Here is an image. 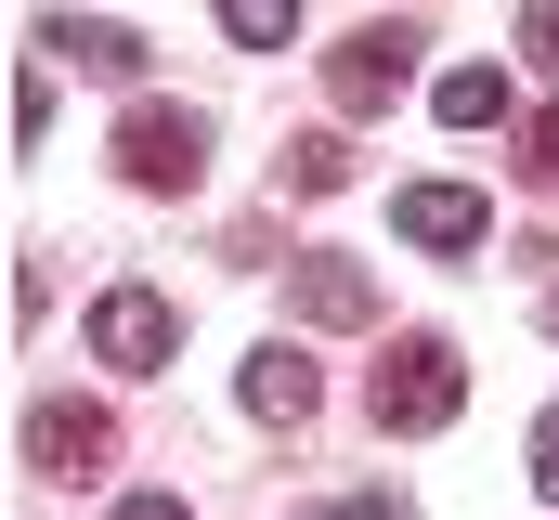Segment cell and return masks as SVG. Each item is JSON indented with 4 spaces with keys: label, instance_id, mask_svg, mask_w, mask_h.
<instances>
[{
    "label": "cell",
    "instance_id": "cell-8",
    "mask_svg": "<svg viewBox=\"0 0 559 520\" xmlns=\"http://www.w3.org/2000/svg\"><path fill=\"white\" fill-rule=\"evenodd\" d=\"M286 299H299V326H378V273L365 260H299Z\"/></svg>",
    "mask_w": 559,
    "mask_h": 520
},
{
    "label": "cell",
    "instance_id": "cell-5",
    "mask_svg": "<svg viewBox=\"0 0 559 520\" xmlns=\"http://www.w3.org/2000/svg\"><path fill=\"white\" fill-rule=\"evenodd\" d=\"M92 352L131 365V378H156V365L182 352V312H169L156 286H105V299H92Z\"/></svg>",
    "mask_w": 559,
    "mask_h": 520
},
{
    "label": "cell",
    "instance_id": "cell-9",
    "mask_svg": "<svg viewBox=\"0 0 559 520\" xmlns=\"http://www.w3.org/2000/svg\"><path fill=\"white\" fill-rule=\"evenodd\" d=\"M312 390H325V378H312V352H286V339H274V352H248V416L299 429V416H312Z\"/></svg>",
    "mask_w": 559,
    "mask_h": 520
},
{
    "label": "cell",
    "instance_id": "cell-15",
    "mask_svg": "<svg viewBox=\"0 0 559 520\" xmlns=\"http://www.w3.org/2000/svg\"><path fill=\"white\" fill-rule=\"evenodd\" d=\"M521 52H534V66L559 79V0H521Z\"/></svg>",
    "mask_w": 559,
    "mask_h": 520
},
{
    "label": "cell",
    "instance_id": "cell-13",
    "mask_svg": "<svg viewBox=\"0 0 559 520\" xmlns=\"http://www.w3.org/2000/svg\"><path fill=\"white\" fill-rule=\"evenodd\" d=\"M521 182H547V196H559V105H547V118H521Z\"/></svg>",
    "mask_w": 559,
    "mask_h": 520
},
{
    "label": "cell",
    "instance_id": "cell-2",
    "mask_svg": "<svg viewBox=\"0 0 559 520\" xmlns=\"http://www.w3.org/2000/svg\"><path fill=\"white\" fill-rule=\"evenodd\" d=\"M118 169H131L143 196H195V169H209V118H195V105H131V118H118Z\"/></svg>",
    "mask_w": 559,
    "mask_h": 520
},
{
    "label": "cell",
    "instance_id": "cell-3",
    "mask_svg": "<svg viewBox=\"0 0 559 520\" xmlns=\"http://www.w3.org/2000/svg\"><path fill=\"white\" fill-rule=\"evenodd\" d=\"M404 79H417V26H352V39L325 52V105H338V118L404 105Z\"/></svg>",
    "mask_w": 559,
    "mask_h": 520
},
{
    "label": "cell",
    "instance_id": "cell-17",
    "mask_svg": "<svg viewBox=\"0 0 559 520\" xmlns=\"http://www.w3.org/2000/svg\"><path fill=\"white\" fill-rule=\"evenodd\" d=\"M299 520H391V495H338V508H299Z\"/></svg>",
    "mask_w": 559,
    "mask_h": 520
},
{
    "label": "cell",
    "instance_id": "cell-6",
    "mask_svg": "<svg viewBox=\"0 0 559 520\" xmlns=\"http://www.w3.org/2000/svg\"><path fill=\"white\" fill-rule=\"evenodd\" d=\"M39 52L79 66V79H143V39L118 26V13H39Z\"/></svg>",
    "mask_w": 559,
    "mask_h": 520
},
{
    "label": "cell",
    "instance_id": "cell-12",
    "mask_svg": "<svg viewBox=\"0 0 559 520\" xmlns=\"http://www.w3.org/2000/svg\"><path fill=\"white\" fill-rule=\"evenodd\" d=\"M222 39H248V52H286V39H299V0H222Z\"/></svg>",
    "mask_w": 559,
    "mask_h": 520
},
{
    "label": "cell",
    "instance_id": "cell-7",
    "mask_svg": "<svg viewBox=\"0 0 559 520\" xmlns=\"http://www.w3.org/2000/svg\"><path fill=\"white\" fill-rule=\"evenodd\" d=\"M391 222H404V248H481V235H495V209H481L468 182H404Z\"/></svg>",
    "mask_w": 559,
    "mask_h": 520
},
{
    "label": "cell",
    "instance_id": "cell-16",
    "mask_svg": "<svg viewBox=\"0 0 559 520\" xmlns=\"http://www.w3.org/2000/svg\"><path fill=\"white\" fill-rule=\"evenodd\" d=\"M534 495H547V508H559V403H547V416H534Z\"/></svg>",
    "mask_w": 559,
    "mask_h": 520
},
{
    "label": "cell",
    "instance_id": "cell-10",
    "mask_svg": "<svg viewBox=\"0 0 559 520\" xmlns=\"http://www.w3.org/2000/svg\"><path fill=\"white\" fill-rule=\"evenodd\" d=\"M429 105H442V130H495L508 118V66H442Z\"/></svg>",
    "mask_w": 559,
    "mask_h": 520
},
{
    "label": "cell",
    "instance_id": "cell-1",
    "mask_svg": "<svg viewBox=\"0 0 559 520\" xmlns=\"http://www.w3.org/2000/svg\"><path fill=\"white\" fill-rule=\"evenodd\" d=\"M455 403H468L455 339H391L378 378H365V416H378V429H455Z\"/></svg>",
    "mask_w": 559,
    "mask_h": 520
},
{
    "label": "cell",
    "instance_id": "cell-14",
    "mask_svg": "<svg viewBox=\"0 0 559 520\" xmlns=\"http://www.w3.org/2000/svg\"><path fill=\"white\" fill-rule=\"evenodd\" d=\"M39 130H52V79L26 66V79H13V143H39Z\"/></svg>",
    "mask_w": 559,
    "mask_h": 520
},
{
    "label": "cell",
    "instance_id": "cell-18",
    "mask_svg": "<svg viewBox=\"0 0 559 520\" xmlns=\"http://www.w3.org/2000/svg\"><path fill=\"white\" fill-rule=\"evenodd\" d=\"M118 520H195V508H182V495H131Z\"/></svg>",
    "mask_w": 559,
    "mask_h": 520
},
{
    "label": "cell",
    "instance_id": "cell-4",
    "mask_svg": "<svg viewBox=\"0 0 559 520\" xmlns=\"http://www.w3.org/2000/svg\"><path fill=\"white\" fill-rule=\"evenodd\" d=\"M26 469L39 482H105L118 469V416L105 403H26Z\"/></svg>",
    "mask_w": 559,
    "mask_h": 520
},
{
    "label": "cell",
    "instance_id": "cell-11",
    "mask_svg": "<svg viewBox=\"0 0 559 520\" xmlns=\"http://www.w3.org/2000/svg\"><path fill=\"white\" fill-rule=\"evenodd\" d=\"M338 182H352V143L338 130H299L286 143V196H338Z\"/></svg>",
    "mask_w": 559,
    "mask_h": 520
}]
</instances>
